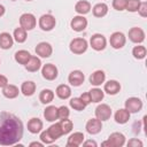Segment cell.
<instances>
[{"label":"cell","mask_w":147,"mask_h":147,"mask_svg":"<svg viewBox=\"0 0 147 147\" xmlns=\"http://www.w3.org/2000/svg\"><path fill=\"white\" fill-rule=\"evenodd\" d=\"M88 93H90V96H91V101L92 102H95V103L100 102L103 99V96H105V92L101 88H98V87L92 88Z\"/></svg>","instance_id":"33"},{"label":"cell","mask_w":147,"mask_h":147,"mask_svg":"<svg viewBox=\"0 0 147 147\" xmlns=\"http://www.w3.org/2000/svg\"><path fill=\"white\" fill-rule=\"evenodd\" d=\"M105 80H106V74L102 70H95L90 76V83L93 86H100L101 84L105 83Z\"/></svg>","instance_id":"19"},{"label":"cell","mask_w":147,"mask_h":147,"mask_svg":"<svg viewBox=\"0 0 147 147\" xmlns=\"http://www.w3.org/2000/svg\"><path fill=\"white\" fill-rule=\"evenodd\" d=\"M59 124H60V126H61V129H62L63 134L70 133L71 130H72V127H74V123H72V121L69 119V118H61V121L59 122Z\"/></svg>","instance_id":"35"},{"label":"cell","mask_w":147,"mask_h":147,"mask_svg":"<svg viewBox=\"0 0 147 147\" xmlns=\"http://www.w3.org/2000/svg\"><path fill=\"white\" fill-rule=\"evenodd\" d=\"M57 113H59V118H68L70 115V110L67 106H61L57 108Z\"/></svg>","instance_id":"40"},{"label":"cell","mask_w":147,"mask_h":147,"mask_svg":"<svg viewBox=\"0 0 147 147\" xmlns=\"http://www.w3.org/2000/svg\"><path fill=\"white\" fill-rule=\"evenodd\" d=\"M38 24H39V28H40L42 31H51V30H53V29L55 28V25H56V20H55V17H54L53 15H51V14H44V15L40 16Z\"/></svg>","instance_id":"4"},{"label":"cell","mask_w":147,"mask_h":147,"mask_svg":"<svg viewBox=\"0 0 147 147\" xmlns=\"http://www.w3.org/2000/svg\"><path fill=\"white\" fill-rule=\"evenodd\" d=\"M90 45L94 51H103L107 46V39L101 33H94L90 39Z\"/></svg>","instance_id":"5"},{"label":"cell","mask_w":147,"mask_h":147,"mask_svg":"<svg viewBox=\"0 0 147 147\" xmlns=\"http://www.w3.org/2000/svg\"><path fill=\"white\" fill-rule=\"evenodd\" d=\"M121 91V84L117 80H108L107 83H105L103 86V92H106L109 95H115Z\"/></svg>","instance_id":"18"},{"label":"cell","mask_w":147,"mask_h":147,"mask_svg":"<svg viewBox=\"0 0 147 147\" xmlns=\"http://www.w3.org/2000/svg\"><path fill=\"white\" fill-rule=\"evenodd\" d=\"M126 1L127 0H113V7H114V9H116L118 11L125 10Z\"/></svg>","instance_id":"39"},{"label":"cell","mask_w":147,"mask_h":147,"mask_svg":"<svg viewBox=\"0 0 147 147\" xmlns=\"http://www.w3.org/2000/svg\"><path fill=\"white\" fill-rule=\"evenodd\" d=\"M33 146H37V147H42L44 144L42 142H38V141H33L30 144V147H33Z\"/></svg>","instance_id":"46"},{"label":"cell","mask_w":147,"mask_h":147,"mask_svg":"<svg viewBox=\"0 0 147 147\" xmlns=\"http://www.w3.org/2000/svg\"><path fill=\"white\" fill-rule=\"evenodd\" d=\"M44 117L47 122H55L59 118V113H57V107L55 106H48L44 110Z\"/></svg>","instance_id":"23"},{"label":"cell","mask_w":147,"mask_h":147,"mask_svg":"<svg viewBox=\"0 0 147 147\" xmlns=\"http://www.w3.org/2000/svg\"><path fill=\"white\" fill-rule=\"evenodd\" d=\"M53 99H54V92H53L52 90H49V88L42 90V91L40 92V94H39V100H40V102L44 103V105L51 103V102L53 101Z\"/></svg>","instance_id":"30"},{"label":"cell","mask_w":147,"mask_h":147,"mask_svg":"<svg viewBox=\"0 0 147 147\" xmlns=\"http://www.w3.org/2000/svg\"><path fill=\"white\" fill-rule=\"evenodd\" d=\"M95 117L98 119H100L101 122L108 121L111 117V108L106 105V103H101L95 108Z\"/></svg>","instance_id":"8"},{"label":"cell","mask_w":147,"mask_h":147,"mask_svg":"<svg viewBox=\"0 0 147 147\" xmlns=\"http://www.w3.org/2000/svg\"><path fill=\"white\" fill-rule=\"evenodd\" d=\"M47 131L49 132V134L52 136V138H53L54 140H56V139H59L61 136H63L62 129H61V126H60V124H59V123L52 124V125L47 129Z\"/></svg>","instance_id":"34"},{"label":"cell","mask_w":147,"mask_h":147,"mask_svg":"<svg viewBox=\"0 0 147 147\" xmlns=\"http://www.w3.org/2000/svg\"><path fill=\"white\" fill-rule=\"evenodd\" d=\"M109 147H122L125 145V136L121 132H113L108 137Z\"/></svg>","instance_id":"13"},{"label":"cell","mask_w":147,"mask_h":147,"mask_svg":"<svg viewBox=\"0 0 147 147\" xmlns=\"http://www.w3.org/2000/svg\"><path fill=\"white\" fill-rule=\"evenodd\" d=\"M0 62H1V61H0Z\"/></svg>","instance_id":"49"},{"label":"cell","mask_w":147,"mask_h":147,"mask_svg":"<svg viewBox=\"0 0 147 147\" xmlns=\"http://www.w3.org/2000/svg\"><path fill=\"white\" fill-rule=\"evenodd\" d=\"M83 146H85V147H87V146H93V147H96L98 146V144L94 141V140H86V141H83V144H82Z\"/></svg>","instance_id":"45"},{"label":"cell","mask_w":147,"mask_h":147,"mask_svg":"<svg viewBox=\"0 0 147 147\" xmlns=\"http://www.w3.org/2000/svg\"><path fill=\"white\" fill-rule=\"evenodd\" d=\"M42 121L39 119L38 117H32L31 119H29L28 122V131L32 134H37L39 132L42 131Z\"/></svg>","instance_id":"16"},{"label":"cell","mask_w":147,"mask_h":147,"mask_svg":"<svg viewBox=\"0 0 147 147\" xmlns=\"http://www.w3.org/2000/svg\"><path fill=\"white\" fill-rule=\"evenodd\" d=\"M40 140H41V142H42V144H46V145L53 144V142L55 141V140L52 138V136L49 134V132H48L47 130L41 131V133H40Z\"/></svg>","instance_id":"38"},{"label":"cell","mask_w":147,"mask_h":147,"mask_svg":"<svg viewBox=\"0 0 147 147\" xmlns=\"http://www.w3.org/2000/svg\"><path fill=\"white\" fill-rule=\"evenodd\" d=\"M34 51H36V54H37L38 56L46 59V57H49V56L52 55V53H53V47H52L51 44H48V42H46V41H41V42H39V44L36 46Z\"/></svg>","instance_id":"11"},{"label":"cell","mask_w":147,"mask_h":147,"mask_svg":"<svg viewBox=\"0 0 147 147\" xmlns=\"http://www.w3.org/2000/svg\"><path fill=\"white\" fill-rule=\"evenodd\" d=\"M84 133L83 132H74L72 134L69 136L68 141H67V146L68 147H78L83 144L84 141Z\"/></svg>","instance_id":"17"},{"label":"cell","mask_w":147,"mask_h":147,"mask_svg":"<svg viewBox=\"0 0 147 147\" xmlns=\"http://www.w3.org/2000/svg\"><path fill=\"white\" fill-rule=\"evenodd\" d=\"M7 84H8V79H7V77L0 74V87L2 88V87L6 86Z\"/></svg>","instance_id":"44"},{"label":"cell","mask_w":147,"mask_h":147,"mask_svg":"<svg viewBox=\"0 0 147 147\" xmlns=\"http://www.w3.org/2000/svg\"><path fill=\"white\" fill-rule=\"evenodd\" d=\"M20 91L22 92L23 95H25V96H31V95H33L34 92H36V84H34L32 80H26V82L22 83Z\"/></svg>","instance_id":"25"},{"label":"cell","mask_w":147,"mask_h":147,"mask_svg":"<svg viewBox=\"0 0 147 147\" xmlns=\"http://www.w3.org/2000/svg\"><path fill=\"white\" fill-rule=\"evenodd\" d=\"M37 25V20L36 16L31 13H24L20 16V26H22L24 30L30 31L34 29Z\"/></svg>","instance_id":"3"},{"label":"cell","mask_w":147,"mask_h":147,"mask_svg":"<svg viewBox=\"0 0 147 147\" xmlns=\"http://www.w3.org/2000/svg\"><path fill=\"white\" fill-rule=\"evenodd\" d=\"M40 68H41V61H40V59H39L38 56L31 55L30 60H29L28 63L25 64V69H26L28 71H30V72H36V71H38Z\"/></svg>","instance_id":"22"},{"label":"cell","mask_w":147,"mask_h":147,"mask_svg":"<svg viewBox=\"0 0 147 147\" xmlns=\"http://www.w3.org/2000/svg\"><path fill=\"white\" fill-rule=\"evenodd\" d=\"M14 44V38L10 33L8 32H2L0 33V48L1 49H9L13 47Z\"/></svg>","instance_id":"21"},{"label":"cell","mask_w":147,"mask_h":147,"mask_svg":"<svg viewBox=\"0 0 147 147\" xmlns=\"http://www.w3.org/2000/svg\"><path fill=\"white\" fill-rule=\"evenodd\" d=\"M109 42H110V46L115 49H121L125 46V42H126V37L123 32H119V31H116L114 33H111L110 38H109Z\"/></svg>","instance_id":"6"},{"label":"cell","mask_w":147,"mask_h":147,"mask_svg":"<svg viewBox=\"0 0 147 147\" xmlns=\"http://www.w3.org/2000/svg\"><path fill=\"white\" fill-rule=\"evenodd\" d=\"M70 26L74 31L76 32H82L87 28V20L83 16V15H78L75 16L71 22H70Z\"/></svg>","instance_id":"12"},{"label":"cell","mask_w":147,"mask_h":147,"mask_svg":"<svg viewBox=\"0 0 147 147\" xmlns=\"http://www.w3.org/2000/svg\"><path fill=\"white\" fill-rule=\"evenodd\" d=\"M5 11H6V9H5V7H3L2 5H0V17H1V16H3V14H5Z\"/></svg>","instance_id":"47"},{"label":"cell","mask_w":147,"mask_h":147,"mask_svg":"<svg viewBox=\"0 0 147 147\" xmlns=\"http://www.w3.org/2000/svg\"><path fill=\"white\" fill-rule=\"evenodd\" d=\"M139 5H140V0H127L125 9L130 13H136L139 8Z\"/></svg>","instance_id":"37"},{"label":"cell","mask_w":147,"mask_h":147,"mask_svg":"<svg viewBox=\"0 0 147 147\" xmlns=\"http://www.w3.org/2000/svg\"><path fill=\"white\" fill-rule=\"evenodd\" d=\"M92 13L95 17H103L108 13V6L103 2H99L94 5V7L92 8Z\"/></svg>","instance_id":"28"},{"label":"cell","mask_w":147,"mask_h":147,"mask_svg":"<svg viewBox=\"0 0 147 147\" xmlns=\"http://www.w3.org/2000/svg\"><path fill=\"white\" fill-rule=\"evenodd\" d=\"M84 80H85V76L80 70H74L68 76V82L70 83V85L75 87L80 86L84 83Z\"/></svg>","instance_id":"15"},{"label":"cell","mask_w":147,"mask_h":147,"mask_svg":"<svg viewBox=\"0 0 147 147\" xmlns=\"http://www.w3.org/2000/svg\"><path fill=\"white\" fill-rule=\"evenodd\" d=\"M146 54H147V49L145 46L142 45H138V46H134L133 49H132V55L134 59L137 60H142L146 57Z\"/></svg>","instance_id":"32"},{"label":"cell","mask_w":147,"mask_h":147,"mask_svg":"<svg viewBox=\"0 0 147 147\" xmlns=\"http://www.w3.org/2000/svg\"><path fill=\"white\" fill-rule=\"evenodd\" d=\"M126 145H127L129 147H142V146H144L142 141L139 140V139H137V138H132V139H130V140L127 141Z\"/></svg>","instance_id":"42"},{"label":"cell","mask_w":147,"mask_h":147,"mask_svg":"<svg viewBox=\"0 0 147 147\" xmlns=\"http://www.w3.org/2000/svg\"><path fill=\"white\" fill-rule=\"evenodd\" d=\"M23 137V123L14 114L0 113V145H16Z\"/></svg>","instance_id":"1"},{"label":"cell","mask_w":147,"mask_h":147,"mask_svg":"<svg viewBox=\"0 0 147 147\" xmlns=\"http://www.w3.org/2000/svg\"><path fill=\"white\" fill-rule=\"evenodd\" d=\"M82 100H83V102L87 106V105H90L92 101H91V96H90V93L88 92H86V93H83L80 96H79Z\"/></svg>","instance_id":"43"},{"label":"cell","mask_w":147,"mask_h":147,"mask_svg":"<svg viewBox=\"0 0 147 147\" xmlns=\"http://www.w3.org/2000/svg\"><path fill=\"white\" fill-rule=\"evenodd\" d=\"M41 75L46 80H54L59 75V70L54 64L46 63L41 68Z\"/></svg>","instance_id":"10"},{"label":"cell","mask_w":147,"mask_h":147,"mask_svg":"<svg viewBox=\"0 0 147 147\" xmlns=\"http://www.w3.org/2000/svg\"><path fill=\"white\" fill-rule=\"evenodd\" d=\"M87 47H88L87 40L84 38H74L69 44V48H70L71 53L77 54V55L85 53L87 51Z\"/></svg>","instance_id":"2"},{"label":"cell","mask_w":147,"mask_h":147,"mask_svg":"<svg viewBox=\"0 0 147 147\" xmlns=\"http://www.w3.org/2000/svg\"><path fill=\"white\" fill-rule=\"evenodd\" d=\"M14 57H15V61H16L17 63L25 65V64L28 63V61L30 60L31 54H30L28 51H25V49H21V51H17V52L15 53Z\"/></svg>","instance_id":"29"},{"label":"cell","mask_w":147,"mask_h":147,"mask_svg":"<svg viewBox=\"0 0 147 147\" xmlns=\"http://www.w3.org/2000/svg\"><path fill=\"white\" fill-rule=\"evenodd\" d=\"M125 109L130 113V114H136V113H139L141 109H142V101L139 99V98H136V96H132V98H129L125 103Z\"/></svg>","instance_id":"7"},{"label":"cell","mask_w":147,"mask_h":147,"mask_svg":"<svg viewBox=\"0 0 147 147\" xmlns=\"http://www.w3.org/2000/svg\"><path fill=\"white\" fill-rule=\"evenodd\" d=\"M91 9H92L91 8V3L88 1H86V0H79L75 5V10L79 15H85V14L90 13Z\"/></svg>","instance_id":"27"},{"label":"cell","mask_w":147,"mask_h":147,"mask_svg":"<svg viewBox=\"0 0 147 147\" xmlns=\"http://www.w3.org/2000/svg\"><path fill=\"white\" fill-rule=\"evenodd\" d=\"M130 113L125 109V108H122V109H118L115 115H114V118H115V122L118 123V124H125L129 122L130 119Z\"/></svg>","instance_id":"24"},{"label":"cell","mask_w":147,"mask_h":147,"mask_svg":"<svg viewBox=\"0 0 147 147\" xmlns=\"http://www.w3.org/2000/svg\"><path fill=\"white\" fill-rule=\"evenodd\" d=\"M25 1H32V0H25Z\"/></svg>","instance_id":"48"},{"label":"cell","mask_w":147,"mask_h":147,"mask_svg":"<svg viewBox=\"0 0 147 147\" xmlns=\"http://www.w3.org/2000/svg\"><path fill=\"white\" fill-rule=\"evenodd\" d=\"M85 129H86V132L90 134H98L102 130V122L100 119H98L96 117L91 118L87 121Z\"/></svg>","instance_id":"14"},{"label":"cell","mask_w":147,"mask_h":147,"mask_svg":"<svg viewBox=\"0 0 147 147\" xmlns=\"http://www.w3.org/2000/svg\"><path fill=\"white\" fill-rule=\"evenodd\" d=\"M20 92L21 91L18 90V87L16 85H13V84H7L6 86L2 87V94L7 99H15V98H17Z\"/></svg>","instance_id":"20"},{"label":"cell","mask_w":147,"mask_h":147,"mask_svg":"<svg viewBox=\"0 0 147 147\" xmlns=\"http://www.w3.org/2000/svg\"><path fill=\"white\" fill-rule=\"evenodd\" d=\"M137 11L141 17H147V2L146 1H140L139 8H138Z\"/></svg>","instance_id":"41"},{"label":"cell","mask_w":147,"mask_h":147,"mask_svg":"<svg viewBox=\"0 0 147 147\" xmlns=\"http://www.w3.org/2000/svg\"><path fill=\"white\" fill-rule=\"evenodd\" d=\"M69 103H70V107L74 108L75 110H77V111H82V110H84L85 107H86V105L83 102V100H82L80 98H72V99L69 101Z\"/></svg>","instance_id":"36"},{"label":"cell","mask_w":147,"mask_h":147,"mask_svg":"<svg viewBox=\"0 0 147 147\" xmlns=\"http://www.w3.org/2000/svg\"><path fill=\"white\" fill-rule=\"evenodd\" d=\"M127 36H129V39H130L132 42H134V44H141V42L145 40V37H146L145 31H144L141 28H138V26L131 28V29L129 30Z\"/></svg>","instance_id":"9"},{"label":"cell","mask_w":147,"mask_h":147,"mask_svg":"<svg viewBox=\"0 0 147 147\" xmlns=\"http://www.w3.org/2000/svg\"><path fill=\"white\" fill-rule=\"evenodd\" d=\"M13 38L15 41H17L18 44H22L28 38V34H26V30H24L22 26L20 28H16L14 30V34H13Z\"/></svg>","instance_id":"31"},{"label":"cell","mask_w":147,"mask_h":147,"mask_svg":"<svg viewBox=\"0 0 147 147\" xmlns=\"http://www.w3.org/2000/svg\"><path fill=\"white\" fill-rule=\"evenodd\" d=\"M55 93H56V95H57L60 99L67 100V99H69L70 95H71V88H70V86L67 85V84H61V85H59V86L56 87Z\"/></svg>","instance_id":"26"}]
</instances>
